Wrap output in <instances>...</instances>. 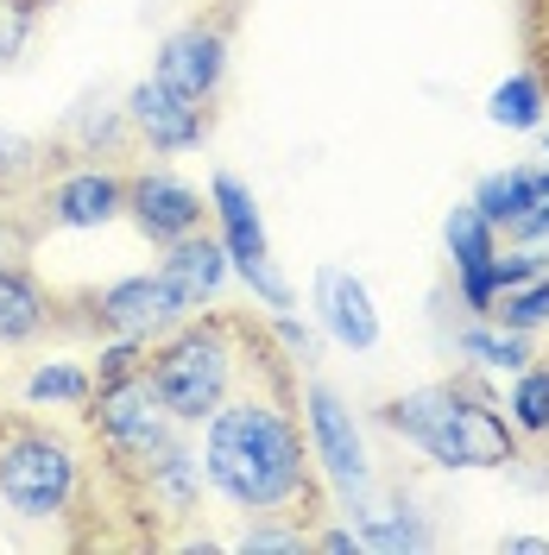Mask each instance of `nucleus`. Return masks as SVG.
<instances>
[{"label":"nucleus","instance_id":"nucleus-14","mask_svg":"<svg viewBox=\"0 0 549 555\" xmlns=\"http://www.w3.org/2000/svg\"><path fill=\"white\" fill-rule=\"evenodd\" d=\"M133 474H139V486H145V505L165 512V518H190L196 499H203V454H190L177 436L152 454V461H139Z\"/></svg>","mask_w":549,"mask_h":555},{"label":"nucleus","instance_id":"nucleus-4","mask_svg":"<svg viewBox=\"0 0 549 555\" xmlns=\"http://www.w3.org/2000/svg\"><path fill=\"white\" fill-rule=\"evenodd\" d=\"M82 492V461L64 436L38 423H7L0 429V499L20 518H64Z\"/></svg>","mask_w":549,"mask_h":555},{"label":"nucleus","instance_id":"nucleus-17","mask_svg":"<svg viewBox=\"0 0 549 555\" xmlns=\"http://www.w3.org/2000/svg\"><path fill=\"white\" fill-rule=\"evenodd\" d=\"M354 537H360V550H430L436 543V530L423 524L411 499H392V505L354 499Z\"/></svg>","mask_w":549,"mask_h":555},{"label":"nucleus","instance_id":"nucleus-13","mask_svg":"<svg viewBox=\"0 0 549 555\" xmlns=\"http://www.w3.org/2000/svg\"><path fill=\"white\" fill-rule=\"evenodd\" d=\"M228 272H234V266H228V246H221V234H208V228L171 241L165 246V259H158V278L183 297V310L190 315L203 310V304H215V291L228 284Z\"/></svg>","mask_w":549,"mask_h":555},{"label":"nucleus","instance_id":"nucleus-31","mask_svg":"<svg viewBox=\"0 0 549 555\" xmlns=\"http://www.w3.org/2000/svg\"><path fill=\"white\" fill-rule=\"evenodd\" d=\"M272 335H278V347H284L291 360H316V335H309L304 322H291L284 310L272 315Z\"/></svg>","mask_w":549,"mask_h":555},{"label":"nucleus","instance_id":"nucleus-18","mask_svg":"<svg viewBox=\"0 0 549 555\" xmlns=\"http://www.w3.org/2000/svg\"><path fill=\"white\" fill-rule=\"evenodd\" d=\"M455 347H461L474 366H486V373H518V366L537 360V353H531V335H524V328H506V322H493V315H474V322L455 335Z\"/></svg>","mask_w":549,"mask_h":555},{"label":"nucleus","instance_id":"nucleus-11","mask_svg":"<svg viewBox=\"0 0 549 555\" xmlns=\"http://www.w3.org/2000/svg\"><path fill=\"white\" fill-rule=\"evenodd\" d=\"M95 315H102V328H114V335H139V341H152V335H171L190 310H183V297H177L165 278L145 272V278H120V284H107L102 297H95Z\"/></svg>","mask_w":549,"mask_h":555},{"label":"nucleus","instance_id":"nucleus-27","mask_svg":"<svg viewBox=\"0 0 549 555\" xmlns=\"http://www.w3.org/2000/svg\"><path fill=\"white\" fill-rule=\"evenodd\" d=\"M44 7L51 0H0V64H20V51H26Z\"/></svg>","mask_w":549,"mask_h":555},{"label":"nucleus","instance_id":"nucleus-1","mask_svg":"<svg viewBox=\"0 0 549 555\" xmlns=\"http://www.w3.org/2000/svg\"><path fill=\"white\" fill-rule=\"evenodd\" d=\"M203 474L228 505H241L246 518H291V505L316 499L304 436L266 398H228L208 416Z\"/></svg>","mask_w":549,"mask_h":555},{"label":"nucleus","instance_id":"nucleus-15","mask_svg":"<svg viewBox=\"0 0 549 555\" xmlns=\"http://www.w3.org/2000/svg\"><path fill=\"white\" fill-rule=\"evenodd\" d=\"M208 215H215V228H221V246H228V266H241V259H266L272 246H266V221H259V203H253V190H246L241 177H215L208 183Z\"/></svg>","mask_w":549,"mask_h":555},{"label":"nucleus","instance_id":"nucleus-34","mask_svg":"<svg viewBox=\"0 0 549 555\" xmlns=\"http://www.w3.org/2000/svg\"><path fill=\"white\" fill-rule=\"evenodd\" d=\"M537 133H544V158H549V127H537Z\"/></svg>","mask_w":549,"mask_h":555},{"label":"nucleus","instance_id":"nucleus-16","mask_svg":"<svg viewBox=\"0 0 549 555\" xmlns=\"http://www.w3.org/2000/svg\"><path fill=\"white\" fill-rule=\"evenodd\" d=\"M51 328V297L20 259L0 266V347H26Z\"/></svg>","mask_w":549,"mask_h":555},{"label":"nucleus","instance_id":"nucleus-30","mask_svg":"<svg viewBox=\"0 0 549 555\" xmlns=\"http://www.w3.org/2000/svg\"><path fill=\"white\" fill-rule=\"evenodd\" d=\"M537 228H549V165H544V171H531V203H524V215H518L506 234L524 241V234H537Z\"/></svg>","mask_w":549,"mask_h":555},{"label":"nucleus","instance_id":"nucleus-3","mask_svg":"<svg viewBox=\"0 0 549 555\" xmlns=\"http://www.w3.org/2000/svg\"><path fill=\"white\" fill-rule=\"evenodd\" d=\"M234 360H241V322L234 315H203V322H177L165 347L145 360V373L158 385L171 423H208L228 404L234 385Z\"/></svg>","mask_w":549,"mask_h":555},{"label":"nucleus","instance_id":"nucleus-26","mask_svg":"<svg viewBox=\"0 0 549 555\" xmlns=\"http://www.w3.org/2000/svg\"><path fill=\"white\" fill-rule=\"evenodd\" d=\"M76 139H82V152H114V145H127L133 127H127V107H82L76 114Z\"/></svg>","mask_w":549,"mask_h":555},{"label":"nucleus","instance_id":"nucleus-7","mask_svg":"<svg viewBox=\"0 0 549 555\" xmlns=\"http://www.w3.org/2000/svg\"><path fill=\"white\" fill-rule=\"evenodd\" d=\"M127 127L152 152H196L208 139V102L183 95V89L158 82V76H145V82H133V95H127Z\"/></svg>","mask_w":549,"mask_h":555},{"label":"nucleus","instance_id":"nucleus-25","mask_svg":"<svg viewBox=\"0 0 549 555\" xmlns=\"http://www.w3.org/2000/svg\"><path fill=\"white\" fill-rule=\"evenodd\" d=\"M145 360H152V347L139 341V335H114V341L95 353V373H89V379L120 385V379H133V373H145Z\"/></svg>","mask_w":549,"mask_h":555},{"label":"nucleus","instance_id":"nucleus-5","mask_svg":"<svg viewBox=\"0 0 549 555\" xmlns=\"http://www.w3.org/2000/svg\"><path fill=\"white\" fill-rule=\"evenodd\" d=\"M89 429H95V442H102L120 467L152 461V454L171 442V411H165L152 373H133V379H120V385H95V398H89Z\"/></svg>","mask_w":549,"mask_h":555},{"label":"nucleus","instance_id":"nucleus-12","mask_svg":"<svg viewBox=\"0 0 549 555\" xmlns=\"http://www.w3.org/2000/svg\"><path fill=\"white\" fill-rule=\"evenodd\" d=\"M316 310H322L329 341H342L347 353H373V347H379L373 291H367L354 272H342V266H322V272H316Z\"/></svg>","mask_w":549,"mask_h":555},{"label":"nucleus","instance_id":"nucleus-23","mask_svg":"<svg viewBox=\"0 0 549 555\" xmlns=\"http://www.w3.org/2000/svg\"><path fill=\"white\" fill-rule=\"evenodd\" d=\"M493 322H506V328H524V335L549 328V272L524 278V284H512V291H499V304H493Z\"/></svg>","mask_w":549,"mask_h":555},{"label":"nucleus","instance_id":"nucleus-10","mask_svg":"<svg viewBox=\"0 0 549 555\" xmlns=\"http://www.w3.org/2000/svg\"><path fill=\"white\" fill-rule=\"evenodd\" d=\"M38 215H44L51 228H107L114 215H127V177L102 171V165L64 171L58 183H44Z\"/></svg>","mask_w":549,"mask_h":555},{"label":"nucleus","instance_id":"nucleus-20","mask_svg":"<svg viewBox=\"0 0 549 555\" xmlns=\"http://www.w3.org/2000/svg\"><path fill=\"white\" fill-rule=\"evenodd\" d=\"M443 241H448V266H455V272H468V266H486V259L499 253V228H493L474 203H461L455 215H448Z\"/></svg>","mask_w":549,"mask_h":555},{"label":"nucleus","instance_id":"nucleus-2","mask_svg":"<svg viewBox=\"0 0 549 555\" xmlns=\"http://www.w3.org/2000/svg\"><path fill=\"white\" fill-rule=\"evenodd\" d=\"M379 423L392 436H405L430 454L436 467H461V474H486V467H518V429L486 391L461 379L417 385L405 398H392Z\"/></svg>","mask_w":549,"mask_h":555},{"label":"nucleus","instance_id":"nucleus-8","mask_svg":"<svg viewBox=\"0 0 549 555\" xmlns=\"http://www.w3.org/2000/svg\"><path fill=\"white\" fill-rule=\"evenodd\" d=\"M158 82H171L183 95H196V102H215V89H221V76H228V26L221 20H190V26H177L165 44H158V69H152Z\"/></svg>","mask_w":549,"mask_h":555},{"label":"nucleus","instance_id":"nucleus-29","mask_svg":"<svg viewBox=\"0 0 549 555\" xmlns=\"http://www.w3.org/2000/svg\"><path fill=\"white\" fill-rule=\"evenodd\" d=\"M234 550H309V530L304 524H266V518H253V530H246Z\"/></svg>","mask_w":549,"mask_h":555},{"label":"nucleus","instance_id":"nucleus-32","mask_svg":"<svg viewBox=\"0 0 549 555\" xmlns=\"http://www.w3.org/2000/svg\"><path fill=\"white\" fill-rule=\"evenodd\" d=\"M316 550H329V555H347V550H360V537H354V524L347 530H322V537H309Z\"/></svg>","mask_w":549,"mask_h":555},{"label":"nucleus","instance_id":"nucleus-19","mask_svg":"<svg viewBox=\"0 0 549 555\" xmlns=\"http://www.w3.org/2000/svg\"><path fill=\"white\" fill-rule=\"evenodd\" d=\"M486 114H493L499 127H512V133H537V127H544V114H549L544 76H531V69H512V76L493 89Z\"/></svg>","mask_w":549,"mask_h":555},{"label":"nucleus","instance_id":"nucleus-21","mask_svg":"<svg viewBox=\"0 0 549 555\" xmlns=\"http://www.w3.org/2000/svg\"><path fill=\"white\" fill-rule=\"evenodd\" d=\"M506 416H512L518 436H537V442L549 436V360H544V366H518Z\"/></svg>","mask_w":549,"mask_h":555},{"label":"nucleus","instance_id":"nucleus-22","mask_svg":"<svg viewBox=\"0 0 549 555\" xmlns=\"http://www.w3.org/2000/svg\"><path fill=\"white\" fill-rule=\"evenodd\" d=\"M524 203H531V171H524V165L481 177V190H474V208H481L493 228H512L518 215H524Z\"/></svg>","mask_w":549,"mask_h":555},{"label":"nucleus","instance_id":"nucleus-9","mask_svg":"<svg viewBox=\"0 0 549 555\" xmlns=\"http://www.w3.org/2000/svg\"><path fill=\"white\" fill-rule=\"evenodd\" d=\"M127 215H133V228L152 246H171L203 228L208 203L190 183H177L171 171H139V177H127Z\"/></svg>","mask_w":549,"mask_h":555},{"label":"nucleus","instance_id":"nucleus-24","mask_svg":"<svg viewBox=\"0 0 549 555\" xmlns=\"http://www.w3.org/2000/svg\"><path fill=\"white\" fill-rule=\"evenodd\" d=\"M89 398H95V379L69 360H44L26 379V404H89Z\"/></svg>","mask_w":549,"mask_h":555},{"label":"nucleus","instance_id":"nucleus-6","mask_svg":"<svg viewBox=\"0 0 549 555\" xmlns=\"http://www.w3.org/2000/svg\"><path fill=\"white\" fill-rule=\"evenodd\" d=\"M304 416H309V454L322 461V474L347 492V505H354V499H367L373 474H367V449H360L354 411H347L329 385H309V391H304Z\"/></svg>","mask_w":549,"mask_h":555},{"label":"nucleus","instance_id":"nucleus-33","mask_svg":"<svg viewBox=\"0 0 549 555\" xmlns=\"http://www.w3.org/2000/svg\"><path fill=\"white\" fill-rule=\"evenodd\" d=\"M506 550H518V555H544V550H549V537H512Z\"/></svg>","mask_w":549,"mask_h":555},{"label":"nucleus","instance_id":"nucleus-35","mask_svg":"<svg viewBox=\"0 0 549 555\" xmlns=\"http://www.w3.org/2000/svg\"><path fill=\"white\" fill-rule=\"evenodd\" d=\"M0 203H13V190H7V183H0Z\"/></svg>","mask_w":549,"mask_h":555},{"label":"nucleus","instance_id":"nucleus-28","mask_svg":"<svg viewBox=\"0 0 549 555\" xmlns=\"http://www.w3.org/2000/svg\"><path fill=\"white\" fill-rule=\"evenodd\" d=\"M234 272L246 278V291H253L266 310H291V284H284V272L272 266V253H266V259H241Z\"/></svg>","mask_w":549,"mask_h":555}]
</instances>
